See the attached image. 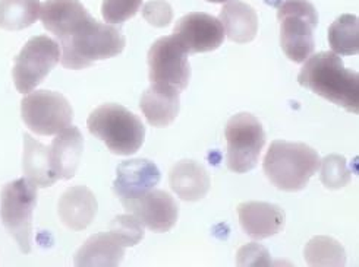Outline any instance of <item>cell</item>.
I'll list each match as a JSON object with an SVG mask.
<instances>
[{"label": "cell", "instance_id": "6da1fadb", "mask_svg": "<svg viewBox=\"0 0 359 267\" xmlns=\"http://www.w3.org/2000/svg\"><path fill=\"white\" fill-rule=\"evenodd\" d=\"M298 82L346 111L359 113V75L346 69L339 55L321 52L309 56L304 62Z\"/></svg>", "mask_w": 359, "mask_h": 267}, {"label": "cell", "instance_id": "7a4b0ae2", "mask_svg": "<svg viewBox=\"0 0 359 267\" xmlns=\"http://www.w3.org/2000/svg\"><path fill=\"white\" fill-rule=\"evenodd\" d=\"M320 155L305 143L274 140L263 161L271 185L282 192H301L320 170Z\"/></svg>", "mask_w": 359, "mask_h": 267}, {"label": "cell", "instance_id": "3957f363", "mask_svg": "<svg viewBox=\"0 0 359 267\" xmlns=\"http://www.w3.org/2000/svg\"><path fill=\"white\" fill-rule=\"evenodd\" d=\"M125 44L126 40L118 28L91 18L75 34L59 41L60 63L67 69H86L95 62L119 56Z\"/></svg>", "mask_w": 359, "mask_h": 267}, {"label": "cell", "instance_id": "277c9868", "mask_svg": "<svg viewBox=\"0 0 359 267\" xmlns=\"http://www.w3.org/2000/svg\"><path fill=\"white\" fill-rule=\"evenodd\" d=\"M87 127L116 155L138 152L145 139L142 122L121 104H103L95 108L88 115Z\"/></svg>", "mask_w": 359, "mask_h": 267}, {"label": "cell", "instance_id": "5b68a950", "mask_svg": "<svg viewBox=\"0 0 359 267\" xmlns=\"http://www.w3.org/2000/svg\"><path fill=\"white\" fill-rule=\"evenodd\" d=\"M280 21V44L286 57L304 63L314 53V29L318 25V13L308 0H285L277 8Z\"/></svg>", "mask_w": 359, "mask_h": 267}, {"label": "cell", "instance_id": "8992f818", "mask_svg": "<svg viewBox=\"0 0 359 267\" xmlns=\"http://www.w3.org/2000/svg\"><path fill=\"white\" fill-rule=\"evenodd\" d=\"M37 186L27 178L8 182L0 193V218L21 253L31 252L32 213L37 206Z\"/></svg>", "mask_w": 359, "mask_h": 267}, {"label": "cell", "instance_id": "52a82bcc", "mask_svg": "<svg viewBox=\"0 0 359 267\" xmlns=\"http://www.w3.org/2000/svg\"><path fill=\"white\" fill-rule=\"evenodd\" d=\"M224 136L227 142V168L236 174L254 170L266 145V131L257 117L250 113L235 114L226 124Z\"/></svg>", "mask_w": 359, "mask_h": 267}, {"label": "cell", "instance_id": "ba28073f", "mask_svg": "<svg viewBox=\"0 0 359 267\" xmlns=\"http://www.w3.org/2000/svg\"><path fill=\"white\" fill-rule=\"evenodd\" d=\"M59 43L47 36H37L27 41L15 59L12 76L20 94H29L48 76L60 62Z\"/></svg>", "mask_w": 359, "mask_h": 267}, {"label": "cell", "instance_id": "9c48e42d", "mask_svg": "<svg viewBox=\"0 0 359 267\" xmlns=\"http://www.w3.org/2000/svg\"><path fill=\"white\" fill-rule=\"evenodd\" d=\"M21 117L36 135L52 136L72 124L74 110L62 94L43 89L29 92L22 98Z\"/></svg>", "mask_w": 359, "mask_h": 267}, {"label": "cell", "instance_id": "30bf717a", "mask_svg": "<svg viewBox=\"0 0 359 267\" xmlns=\"http://www.w3.org/2000/svg\"><path fill=\"white\" fill-rule=\"evenodd\" d=\"M188 56L187 50L175 34L158 38L147 56L151 83H165L179 91L187 89L191 79Z\"/></svg>", "mask_w": 359, "mask_h": 267}, {"label": "cell", "instance_id": "8fae6325", "mask_svg": "<svg viewBox=\"0 0 359 267\" xmlns=\"http://www.w3.org/2000/svg\"><path fill=\"white\" fill-rule=\"evenodd\" d=\"M173 34L188 55L215 52L224 41V29L215 16L194 12L185 15L175 25Z\"/></svg>", "mask_w": 359, "mask_h": 267}, {"label": "cell", "instance_id": "7c38bea8", "mask_svg": "<svg viewBox=\"0 0 359 267\" xmlns=\"http://www.w3.org/2000/svg\"><path fill=\"white\" fill-rule=\"evenodd\" d=\"M122 206L153 232H168L177 222V203L165 190L151 189Z\"/></svg>", "mask_w": 359, "mask_h": 267}, {"label": "cell", "instance_id": "4fadbf2b", "mask_svg": "<svg viewBox=\"0 0 359 267\" xmlns=\"http://www.w3.org/2000/svg\"><path fill=\"white\" fill-rule=\"evenodd\" d=\"M160 181V171L153 161L129 159L121 162L116 168V180L113 181V192L125 205L149 190L154 189Z\"/></svg>", "mask_w": 359, "mask_h": 267}, {"label": "cell", "instance_id": "5bb4252c", "mask_svg": "<svg viewBox=\"0 0 359 267\" xmlns=\"http://www.w3.org/2000/svg\"><path fill=\"white\" fill-rule=\"evenodd\" d=\"M39 18L43 27L62 41L75 34L93 16L79 0H46Z\"/></svg>", "mask_w": 359, "mask_h": 267}, {"label": "cell", "instance_id": "9a60e30c", "mask_svg": "<svg viewBox=\"0 0 359 267\" xmlns=\"http://www.w3.org/2000/svg\"><path fill=\"white\" fill-rule=\"evenodd\" d=\"M239 224L254 240L270 238L285 228V210L273 203L245 202L238 206Z\"/></svg>", "mask_w": 359, "mask_h": 267}, {"label": "cell", "instance_id": "2e32d148", "mask_svg": "<svg viewBox=\"0 0 359 267\" xmlns=\"http://www.w3.org/2000/svg\"><path fill=\"white\" fill-rule=\"evenodd\" d=\"M99 203L86 186H74L65 192L57 203V213L63 225L72 231H84L94 221Z\"/></svg>", "mask_w": 359, "mask_h": 267}, {"label": "cell", "instance_id": "e0dca14e", "mask_svg": "<svg viewBox=\"0 0 359 267\" xmlns=\"http://www.w3.org/2000/svg\"><path fill=\"white\" fill-rule=\"evenodd\" d=\"M147 122L154 127H166L175 122L181 108V91L165 83H151L140 101Z\"/></svg>", "mask_w": 359, "mask_h": 267}, {"label": "cell", "instance_id": "ac0fdd59", "mask_svg": "<svg viewBox=\"0 0 359 267\" xmlns=\"http://www.w3.org/2000/svg\"><path fill=\"white\" fill-rule=\"evenodd\" d=\"M48 149H50V162L56 177L59 180H71L78 170L84 151V138L79 129L71 124L57 133Z\"/></svg>", "mask_w": 359, "mask_h": 267}, {"label": "cell", "instance_id": "d6986e66", "mask_svg": "<svg viewBox=\"0 0 359 267\" xmlns=\"http://www.w3.org/2000/svg\"><path fill=\"white\" fill-rule=\"evenodd\" d=\"M172 190L185 202H200L211 186L210 175L204 166L192 159L179 161L169 173Z\"/></svg>", "mask_w": 359, "mask_h": 267}, {"label": "cell", "instance_id": "ffe728a7", "mask_svg": "<svg viewBox=\"0 0 359 267\" xmlns=\"http://www.w3.org/2000/svg\"><path fill=\"white\" fill-rule=\"evenodd\" d=\"M125 248L126 245L122 243V240L113 233L109 232H100L95 236L90 237L83 247H81L74 261L76 266H119L121 261L125 257Z\"/></svg>", "mask_w": 359, "mask_h": 267}, {"label": "cell", "instance_id": "44dd1931", "mask_svg": "<svg viewBox=\"0 0 359 267\" xmlns=\"http://www.w3.org/2000/svg\"><path fill=\"white\" fill-rule=\"evenodd\" d=\"M219 21L223 25L224 36L238 44L251 43L258 32L257 12L241 0H227L220 10Z\"/></svg>", "mask_w": 359, "mask_h": 267}, {"label": "cell", "instance_id": "7402d4cb", "mask_svg": "<svg viewBox=\"0 0 359 267\" xmlns=\"http://www.w3.org/2000/svg\"><path fill=\"white\" fill-rule=\"evenodd\" d=\"M22 170L25 178L37 187H52L59 180L52 168L50 149L36 140L28 133L24 135Z\"/></svg>", "mask_w": 359, "mask_h": 267}, {"label": "cell", "instance_id": "603a6c76", "mask_svg": "<svg viewBox=\"0 0 359 267\" xmlns=\"http://www.w3.org/2000/svg\"><path fill=\"white\" fill-rule=\"evenodd\" d=\"M40 0H0V28L21 31L36 24L40 16Z\"/></svg>", "mask_w": 359, "mask_h": 267}, {"label": "cell", "instance_id": "cb8c5ba5", "mask_svg": "<svg viewBox=\"0 0 359 267\" xmlns=\"http://www.w3.org/2000/svg\"><path fill=\"white\" fill-rule=\"evenodd\" d=\"M329 43L333 53L353 56L359 52V24L355 15H341L329 28Z\"/></svg>", "mask_w": 359, "mask_h": 267}, {"label": "cell", "instance_id": "d4e9b609", "mask_svg": "<svg viewBox=\"0 0 359 267\" xmlns=\"http://www.w3.org/2000/svg\"><path fill=\"white\" fill-rule=\"evenodd\" d=\"M308 266H345L346 252L337 240L327 236H317L308 241L304 250Z\"/></svg>", "mask_w": 359, "mask_h": 267}, {"label": "cell", "instance_id": "484cf974", "mask_svg": "<svg viewBox=\"0 0 359 267\" xmlns=\"http://www.w3.org/2000/svg\"><path fill=\"white\" fill-rule=\"evenodd\" d=\"M320 180L325 189L329 190H340L346 187L351 182L352 173L348 168L346 158L330 154L324 157L320 162Z\"/></svg>", "mask_w": 359, "mask_h": 267}, {"label": "cell", "instance_id": "4316f807", "mask_svg": "<svg viewBox=\"0 0 359 267\" xmlns=\"http://www.w3.org/2000/svg\"><path fill=\"white\" fill-rule=\"evenodd\" d=\"M142 5V0H103L102 16L107 24L119 25L134 18Z\"/></svg>", "mask_w": 359, "mask_h": 267}, {"label": "cell", "instance_id": "83f0119b", "mask_svg": "<svg viewBox=\"0 0 359 267\" xmlns=\"http://www.w3.org/2000/svg\"><path fill=\"white\" fill-rule=\"evenodd\" d=\"M110 231L116 233L126 247H134L144 238V226L133 213L116 216L110 222Z\"/></svg>", "mask_w": 359, "mask_h": 267}, {"label": "cell", "instance_id": "f1b7e54d", "mask_svg": "<svg viewBox=\"0 0 359 267\" xmlns=\"http://www.w3.org/2000/svg\"><path fill=\"white\" fill-rule=\"evenodd\" d=\"M142 16L151 27L166 28L173 21V9L166 0H151L144 5Z\"/></svg>", "mask_w": 359, "mask_h": 267}, {"label": "cell", "instance_id": "f546056e", "mask_svg": "<svg viewBox=\"0 0 359 267\" xmlns=\"http://www.w3.org/2000/svg\"><path fill=\"white\" fill-rule=\"evenodd\" d=\"M238 266H270L271 257L267 248L257 243L245 244L238 250L236 254Z\"/></svg>", "mask_w": 359, "mask_h": 267}, {"label": "cell", "instance_id": "4dcf8cb0", "mask_svg": "<svg viewBox=\"0 0 359 267\" xmlns=\"http://www.w3.org/2000/svg\"><path fill=\"white\" fill-rule=\"evenodd\" d=\"M264 2H266L269 6L279 8V6H280V3L283 2V0H264Z\"/></svg>", "mask_w": 359, "mask_h": 267}, {"label": "cell", "instance_id": "1f68e13d", "mask_svg": "<svg viewBox=\"0 0 359 267\" xmlns=\"http://www.w3.org/2000/svg\"><path fill=\"white\" fill-rule=\"evenodd\" d=\"M207 2H210V3H226L227 0H207Z\"/></svg>", "mask_w": 359, "mask_h": 267}]
</instances>
